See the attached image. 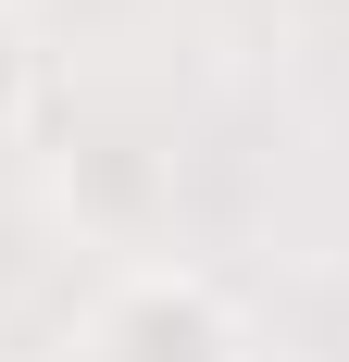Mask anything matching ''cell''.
<instances>
[{
    "label": "cell",
    "instance_id": "3",
    "mask_svg": "<svg viewBox=\"0 0 349 362\" xmlns=\"http://www.w3.org/2000/svg\"><path fill=\"white\" fill-rule=\"evenodd\" d=\"M25 88H37V63H25V37L0 25V125H13V112H25Z\"/></svg>",
    "mask_w": 349,
    "mask_h": 362
},
{
    "label": "cell",
    "instance_id": "2",
    "mask_svg": "<svg viewBox=\"0 0 349 362\" xmlns=\"http://www.w3.org/2000/svg\"><path fill=\"white\" fill-rule=\"evenodd\" d=\"M63 213L88 238H150V200H162V150L150 138H63Z\"/></svg>",
    "mask_w": 349,
    "mask_h": 362
},
{
    "label": "cell",
    "instance_id": "1",
    "mask_svg": "<svg viewBox=\"0 0 349 362\" xmlns=\"http://www.w3.org/2000/svg\"><path fill=\"white\" fill-rule=\"evenodd\" d=\"M88 362H249V325L200 262H138L88 313Z\"/></svg>",
    "mask_w": 349,
    "mask_h": 362
}]
</instances>
